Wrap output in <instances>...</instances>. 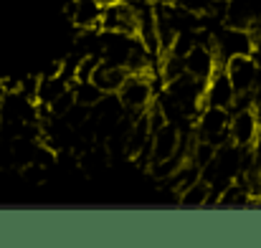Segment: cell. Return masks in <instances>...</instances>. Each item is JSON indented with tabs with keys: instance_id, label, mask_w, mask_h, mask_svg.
<instances>
[{
	"instance_id": "8",
	"label": "cell",
	"mask_w": 261,
	"mask_h": 248,
	"mask_svg": "<svg viewBox=\"0 0 261 248\" xmlns=\"http://www.w3.org/2000/svg\"><path fill=\"white\" fill-rule=\"evenodd\" d=\"M182 145V134H180V127L177 124H165L163 129H158L152 134V162H163V160H170L175 152L180 150ZM150 162V165H152Z\"/></svg>"
},
{
	"instance_id": "4",
	"label": "cell",
	"mask_w": 261,
	"mask_h": 248,
	"mask_svg": "<svg viewBox=\"0 0 261 248\" xmlns=\"http://www.w3.org/2000/svg\"><path fill=\"white\" fill-rule=\"evenodd\" d=\"M226 71H228L231 81L236 86V94L254 91L261 74V64L256 61L254 53H241V56H231L226 61Z\"/></svg>"
},
{
	"instance_id": "3",
	"label": "cell",
	"mask_w": 261,
	"mask_h": 248,
	"mask_svg": "<svg viewBox=\"0 0 261 248\" xmlns=\"http://www.w3.org/2000/svg\"><path fill=\"white\" fill-rule=\"evenodd\" d=\"M256 43L249 33V28H236V25H228L221 28L216 33V53L221 59V64H226L231 56H241V53H254Z\"/></svg>"
},
{
	"instance_id": "2",
	"label": "cell",
	"mask_w": 261,
	"mask_h": 248,
	"mask_svg": "<svg viewBox=\"0 0 261 248\" xmlns=\"http://www.w3.org/2000/svg\"><path fill=\"white\" fill-rule=\"evenodd\" d=\"M117 94H119V99L124 104V112H129L132 117H140L142 112L150 109L152 96H155L150 74H129L127 81L122 84V89Z\"/></svg>"
},
{
	"instance_id": "6",
	"label": "cell",
	"mask_w": 261,
	"mask_h": 248,
	"mask_svg": "<svg viewBox=\"0 0 261 248\" xmlns=\"http://www.w3.org/2000/svg\"><path fill=\"white\" fill-rule=\"evenodd\" d=\"M218 66H221V59H218V53H216L213 46H200V43H195V46L190 48V53L185 56V69H188V74H193V76L200 79V81H208V79L216 74Z\"/></svg>"
},
{
	"instance_id": "11",
	"label": "cell",
	"mask_w": 261,
	"mask_h": 248,
	"mask_svg": "<svg viewBox=\"0 0 261 248\" xmlns=\"http://www.w3.org/2000/svg\"><path fill=\"white\" fill-rule=\"evenodd\" d=\"M208 198H211V185L200 177L198 182H193L190 187H185L180 192V205H185V208H203V205H208Z\"/></svg>"
},
{
	"instance_id": "10",
	"label": "cell",
	"mask_w": 261,
	"mask_h": 248,
	"mask_svg": "<svg viewBox=\"0 0 261 248\" xmlns=\"http://www.w3.org/2000/svg\"><path fill=\"white\" fill-rule=\"evenodd\" d=\"M127 76H129V69L117 66V64L101 59L99 66H96V71H94V76H91V81L96 84L104 94H114V91L122 89V84L127 81Z\"/></svg>"
},
{
	"instance_id": "5",
	"label": "cell",
	"mask_w": 261,
	"mask_h": 248,
	"mask_svg": "<svg viewBox=\"0 0 261 248\" xmlns=\"http://www.w3.org/2000/svg\"><path fill=\"white\" fill-rule=\"evenodd\" d=\"M205 106H221V109H233V101H236V86L231 81L228 71H226V64H221L216 69V74L208 79L205 86ZM233 114V112H231Z\"/></svg>"
},
{
	"instance_id": "17",
	"label": "cell",
	"mask_w": 261,
	"mask_h": 248,
	"mask_svg": "<svg viewBox=\"0 0 261 248\" xmlns=\"http://www.w3.org/2000/svg\"><path fill=\"white\" fill-rule=\"evenodd\" d=\"M259 203H261V200H259Z\"/></svg>"
},
{
	"instance_id": "14",
	"label": "cell",
	"mask_w": 261,
	"mask_h": 248,
	"mask_svg": "<svg viewBox=\"0 0 261 248\" xmlns=\"http://www.w3.org/2000/svg\"><path fill=\"white\" fill-rule=\"evenodd\" d=\"M173 3L175 5H180V8L193 10V13H208L211 5H213V0H173Z\"/></svg>"
},
{
	"instance_id": "9",
	"label": "cell",
	"mask_w": 261,
	"mask_h": 248,
	"mask_svg": "<svg viewBox=\"0 0 261 248\" xmlns=\"http://www.w3.org/2000/svg\"><path fill=\"white\" fill-rule=\"evenodd\" d=\"M101 13H104V8L99 5V0H71L69 3V18L79 31L99 28Z\"/></svg>"
},
{
	"instance_id": "15",
	"label": "cell",
	"mask_w": 261,
	"mask_h": 248,
	"mask_svg": "<svg viewBox=\"0 0 261 248\" xmlns=\"http://www.w3.org/2000/svg\"><path fill=\"white\" fill-rule=\"evenodd\" d=\"M119 3H124V0H99V5H101V8H109V5H119Z\"/></svg>"
},
{
	"instance_id": "16",
	"label": "cell",
	"mask_w": 261,
	"mask_h": 248,
	"mask_svg": "<svg viewBox=\"0 0 261 248\" xmlns=\"http://www.w3.org/2000/svg\"><path fill=\"white\" fill-rule=\"evenodd\" d=\"M256 112H259V124H261V109H256Z\"/></svg>"
},
{
	"instance_id": "7",
	"label": "cell",
	"mask_w": 261,
	"mask_h": 248,
	"mask_svg": "<svg viewBox=\"0 0 261 248\" xmlns=\"http://www.w3.org/2000/svg\"><path fill=\"white\" fill-rule=\"evenodd\" d=\"M259 134H261V124H259V112L256 109L233 112V117H231V140L236 145L251 147Z\"/></svg>"
},
{
	"instance_id": "12",
	"label": "cell",
	"mask_w": 261,
	"mask_h": 248,
	"mask_svg": "<svg viewBox=\"0 0 261 248\" xmlns=\"http://www.w3.org/2000/svg\"><path fill=\"white\" fill-rule=\"evenodd\" d=\"M71 89H74V94H76V101H79V104H87V106L99 104L101 96H104V91L94 81H71Z\"/></svg>"
},
{
	"instance_id": "1",
	"label": "cell",
	"mask_w": 261,
	"mask_h": 248,
	"mask_svg": "<svg viewBox=\"0 0 261 248\" xmlns=\"http://www.w3.org/2000/svg\"><path fill=\"white\" fill-rule=\"evenodd\" d=\"M231 112L221 106H203L198 122H195V134L198 140L211 142L213 147H223L231 140Z\"/></svg>"
},
{
	"instance_id": "13",
	"label": "cell",
	"mask_w": 261,
	"mask_h": 248,
	"mask_svg": "<svg viewBox=\"0 0 261 248\" xmlns=\"http://www.w3.org/2000/svg\"><path fill=\"white\" fill-rule=\"evenodd\" d=\"M74 104H76V94H74V89H69V91H64L56 101L48 104V106H51V117H66Z\"/></svg>"
}]
</instances>
